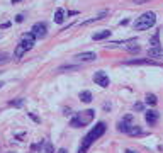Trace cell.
I'll use <instances>...</instances> for the list:
<instances>
[{
  "label": "cell",
  "mask_w": 163,
  "mask_h": 153,
  "mask_svg": "<svg viewBox=\"0 0 163 153\" xmlns=\"http://www.w3.org/2000/svg\"><path fill=\"white\" fill-rule=\"evenodd\" d=\"M105 129H107V126H105V123H97L94 128H92L90 131L87 133V135L83 136V139H82V145L78 146V151L76 153H87L88 148L92 146V143H95L99 138H100L102 135L105 133Z\"/></svg>",
  "instance_id": "obj_1"
},
{
  "label": "cell",
  "mask_w": 163,
  "mask_h": 153,
  "mask_svg": "<svg viewBox=\"0 0 163 153\" xmlns=\"http://www.w3.org/2000/svg\"><path fill=\"white\" fill-rule=\"evenodd\" d=\"M34 41H36V36H34V33L31 31V33H25L24 36H22V41L15 46V51H14V58H22V56L27 53L29 49H33L34 46Z\"/></svg>",
  "instance_id": "obj_2"
},
{
  "label": "cell",
  "mask_w": 163,
  "mask_h": 153,
  "mask_svg": "<svg viewBox=\"0 0 163 153\" xmlns=\"http://www.w3.org/2000/svg\"><path fill=\"white\" fill-rule=\"evenodd\" d=\"M95 117V111L94 109H87V111H82V112H76L75 116L72 117L70 121V126L72 128H83L87 124H90Z\"/></svg>",
  "instance_id": "obj_3"
},
{
  "label": "cell",
  "mask_w": 163,
  "mask_h": 153,
  "mask_svg": "<svg viewBox=\"0 0 163 153\" xmlns=\"http://www.w3.org/2000/svg\"><path fill=\"white\" fill-rule=\"evenodd\" d=\"M155 24H156L155 12H145V14H141L134 21V29L136 31H146V29H149V27H153Z\"/></svg>",
  "instance_id": "obj_4"
},
{
  "label": "cell",
  "mask_w": 163,
  "mask_h": 153,
  "mask_svg": "<svg viewBox=\"0 0 163 153\" xmlns=\"http://www.w3.org/2000/svg\"><path fill=\"white\" fill-rule=\"evenodd\" d=\"M94 82L97 85H100V87H109V84H111V80H109V75L104 72V70H99V72L94 73Z\"/></svg>",
  "instance_id": "obj_5"
},
{
  "label": "cell",
  "mask_w": 163,
  "mask_h": 153,
  "mask_svg": "<svg viewBox=\"0 0 163 153\" xmlns=\"http://www.w3.org/2000/svg\"><path fill=\"white\" fill-rule=\"evenodd\" d=\"M131 126H133V116H131V114H127V116H124L122 119L117 123V131H121V133H129Z\"/></svg>",
  "instance_id": "obj_6"
},
{
  "label": "cell",
  "mask_w": 163,
  "mask_h": 153,
  "mask_svg": "<svg viewBox=\"0 0 163 153\" xmlns=\"http://www.w3.org/2000/svg\"><path fill=\"white\" fill-rule=\"evenodd\" d=\"M124 65H151V66H163V63H158L155 61V60H149V58H145V60H127V61H124Z\"/></svg>",
  "instance_id": "obj_7"
},
{
  "label": "cell",
  "mask_w": 163,
  "mask_h": 153,
  "mask_svg": "<svg viewBox=\"0 0 163 153\" xmlns=\"http://www.w3.org/2000/svg\"><path fill=\"white\" fill-rule=\"evenodd\" d=\"M33 33H34V36L36 37H46V34H48V26L44 24V22H36V24L33 26Z\"/></svg>",
  "instance_id": "obj_8"
},
{
  "label": "cell",
  "mask_w": 163,
  "mask_h": 153,
  "mask_svg": "<svg viewBox=\"0 0 163 153\" xmlns=\"http://www.w3.org/2000/svg\"><path fill=\"white\" fill-rule=\"evenodd\" d=\"M75 60H78V61H82V63H88V61L97 60V55H95L94 51H85V53H78V55H75Z\"/></svg>",
  "instance_id": "obj_9"
},
{
  "label": "cell",
  "mask_w": 163,
  "mask_h": 153,
  "mask_svg": "<svg viewBox=\"0 0 163 153\" xmlns=\"http://www.w3.org/2000/svg\"><path fill=\"white\" fill-rule=\"evenodd\" d=\"M148 58H153L155 61L163 63V49L161 48H149L148 49Z\"/></svg>",
  "instance_id": "obj_10"
},
{
  "label": "cell",
  "mask_w": 163,
  "mask_h": 153,
  "mask_svg": "<svg viewBox=\"0 0 163 153\" xmlns=\"http://www.w3.org/2000/svg\"><path fill=\"white\" fill-rule=\"evenodd\" d=\"M145 119H146V123H148L149 126H155V124L158 123V119H160V114L156 112V111L149 109V111L145 112Z\"/></svg>",
  "instance_id": "obj_11"
},
{
  "label": "cell",
  "mask_w": 163,
  "mask_h": 153,
  "mask_svg": "<svg viewBox=\"0 0 163 153\" xmlns=\"http://www.w3.org/2000/svg\"><path fill=\"white\" fill-rule=\"evenodd\" d=\"M109 12L107 10H104V12H100V14L99 15H95V17H92V19H88V21H83L82 22V26H88V24H92V22H97V21H102V19L105 17V15H107Z\"/></svg>",
  "instance_id": "obj_12"
},
{
  "label": "cell",
  "mask_w": 163,
  "mask_h": 153,
  "mask_svg": "<svg viewBox=\"0 0 163 153\" xmlns=\"http://www.w3.org/2000/svg\"><path fill=\"white\" fill-rule=\"evenodd\" d=\"M109 36H111V31L104 29V31H100V33H95L94 36H92V39L94 41H102V39H105V37H109Z\"/></svg>",
  "instance_id": "obj_13"
},
{
  "label": "cell",
  "mask_w": 163,
  "mask_h": 153,
  "mask_svg": "<svg viewBox=\"0 0 163 153\" xmlns=\"http://www.w3.org/2000/svg\"><path fill=\"white\" fill-rule=\"evenodd\" d=\"M149 46L151 48H161L160 46V31H156V33L149 37Z\"/></svg>",
  "instance_id": "obj_14"
},
{
  "label": "cell",
  "mask_w": 163,
  "mask_h": 153,
  "mask_svg": "<svg viewBox=\"0 0 163 153\" xmlns=\"http://www.w3.org/2000/svg\"><path fill=\"white\" fill-rule=\"evenodd\" d=\"M127 135H131V136H143V135H145V133H143V129L138 126V124H133Z\"/></svg>",
  "instance_id": "obj_15"
},
{
  "label": "cell",
  "mask_w": 163,
  "mask_h": 153,
  "mask_svg": "<svg viewBox=\"0 0 163 153\" xmlns=\"http://www.w3.org/2000/svg\"><path fill=\"white\" fill-rule=\"evenodd\" d=\"M63 21H65V10L58 9V10L54 12V22L56 24H63Z\"/></svg>",
  "instance_id": "obj_16"
},
{
  "label": "cell",
  "mask_w": 163,
  "mask_h": 153,
  "mask_svg": "<svg viewBox=\"0 0 163 153\" xmlns=\"http://www.w3.org/2000/svg\"><path fill=\"white\" fill-rule=\"evenodd\" d=\"M133 41H136V39H127V43H126V49H127V51H131V53H139V51H141V48H139L138 44H129V43H133Z\"/></svg>",
  "instance_id": "obj_17"
},
{
  "label": "cell",
  "mask_w": 163,
  "mask_h": 153,
  "mask_svg": "<svg viewBox=\"0 0 163 153\" xmlns=\"http://www.w3.org/2000/svg\"><path fill=\"white\" fill-rule=\"evenodd\" d=\"M80 100L85 102V104L92 102V92H90V90H83V92H80Z\"/></svg>",
  "instance_id": "obj_18"
},
{
  "label": "cell",
  "mask_w": 163,
  "mask_h": 153,
  "mask_svg": "<svg viewBox=\"0 0 163 153\" xmlns=\"http://www.w3.org/2000/svg\"><path fill=\"white\" fill-rule=\"evenodd\" d=\"M156 102H158V99H156L155 94H148V95H146V104H151V106H155Z\"/></svg>",
  "instance_id": "obj_19"
},
{
  "label": "cell",
  "mask_w": 163,
  "mask_h": 153,
  "mask_svg": "<svg viewBox=\"0 0 163 153\" xmlns=\"http://www.w3.org/2000/svg\"><path fill=\"white\" fill-rule=\"evenodd\" d=\"M24 104V99H17V100H10L9 102V106H14V107H21Z\"/></svg>",
  "instance_id": "obj_20"
},
{
  "label": "cell",
  "mask_w": 163,
  "mask_h": 153,
  "mask_svg": "<svg viewBox=\"0 0 163 153\" xmlns=\"http://www.w3.org/2000/svg\"><path fill=\"white\" fill-rule=\"evenodd\" d=\"M44 153H54L53 145H51L49 141H46V143H44Z\"/></svg>",
  "instance_id": "obj_21"
},
{
  "label": "cell",
  "mask_w": 163,
  "mask_h": 153,
  "mask_svg": "<svg viewBox=\"0 0 163 153\" xmlns=\"http://www.w3.org/2000/svg\"><path fill=\"white\" fill-rule=\"evenodd\" d=\"M9 60H10V56L7 53H0V63H7Z\"/></svg>",
  "instance_id": "obj_22"
},
{
  "label": "cell",
  "mask_w": 163,
  "mask_h": 153,
  "mask_svg": "<svg viewBox=\"0 0 163 153\" xmlns=\"http://www.w3.org/2000/svg\"><path fill=\"white\" fill-rule=\"evenodd\" d=\"M78 68V65H66V66H60V72H63V70H76Z\"/></svg>",
  "instance_id": "obj_23"
},
{
  "label": "cell",
  "mask_w": 163,
  "mask_h": 153,
  "mask_svg": "<svg viewBox=\"0 0 163 153\" xmlns=\"http://www.w3.org/2000/svg\"><path fill=\"white\" fill-rule=\"evenodd\" d=\"M145 109V106H143L141 102H138V104H134V111H143Z\"/></svg>",
  "instance_id": "obj_24"
},
{
  "label": "cell",
  "mask_w": 163,
  "mask_h": 153,
  "mask_svg": "<svg viewBox=\"0 0 163 153\" xmlns=\"http://www.w3.org/2000/svg\"><path fill=\"white\" fill-rule=\"evenodd\" d=\"M15 21H17V22H22V21H24V15H17V17H15Z\"/></svg>",
  "instance_id": "obj_25"
},
{
  "label": "cell",
  "mask_w": 163,
  "mask_h": 153,
  "mask_svg": "<svg viewBox=\"0 0 163 153\" xmlns=\"http://www.w3.org/2000/svg\"><path fill=\"white\" fill-rule=\"evenodd\" d=\"M9 26H10V22H4V24L0 26V27H2V29H5V27H9Z\"/></svg>",
  "instance_id": "obj_26"
},
{
  "label": "cell",
  "mask_w": 163,
  "mask_h": 153,
  "mask_svg": "<svg viewBox=\"0 0 163 153\" xmlns=\"http://www.w3.org/2000/svg\"><path fill=\"white\" fill-rule=\"evenodd\" d=\"M58 153H68V151H66L65 148H60V150H58Z\"/></svg>",
  "instance_id": "obj_27"
},
{
  "label": "cell",
  "mask_w": 163,
  "mask_h": 153,
  "mask_svg": "<svg viewBox=\"0 0 163 153\" xmlns=\"http://www.w3.org/2000/svg\"><path fill=\"white\" fill-rule=\"evenodd\" d=\"M124 153H136V151H134V150H126Z\"/></svg>",
  "instance_id": "obj_28"
},
{
  "label": "cell",
  "mask_w": 163,
  "mask_h": 153,
  "mask_svg": "<svg viewBox=\"0 0 163 153\" xmlns=\"http://www.w3.org/2000/svg\"><path fill=\"white\" fill-rule=\"evenodd\" d=\"M19 2H21V0H12V4H19Z\"/></svg>",
  "instance_id": "obj_29"
},
{
  "label": "cell",
  "mask_w": 163,
  "mask_h": 153,
  "mask_svg": "<svg viewBox=\"0 0 163 153\" xmlns=\"http://www.w3.org/2000/svg\"><path fill=\"white\" fill-rule=\"evenodd\" d=\"M2 87H4V82H0V88H2Z\"/></svg>",
  "instance_id": "obj_30"
},
{
  "label": "cell",
  "mask_w": 163,
  "mask_h": 153,
  "mask_svg": "<svg viewBox=\"0 0 163 153\" xmlns=\"http://www.w3.org/2000/svg\"><path fill=\"white\" fill-rule=\"evenodd\" d=\"M9 153H12V151H9Z\"/></svg>",
  "instance_id": "obj_31"
}]
</instances>
